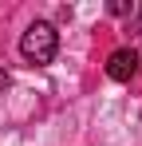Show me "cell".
<instances>
[{"mask_svg":"<svg viewBox=\"0 0 142 146\" xmlns=\"http://www.w3.org/2000/svg\"><path fill=\"white\" fill-rule=\"evenodd\" d=\"M138 20H142V4H138Z\"/></svg>","mask_w":142,"mask_h":146,"instance_id":"5b68a950","label":"cell"},{"mask_svg":"<svg viewBox=\"0 0 142 146\" xmlns=\"http://www.w3.org/2000/svg\"><path fill=\"white\" fill-rule=\"evenodd\" d=\"M138 51L134 48H118L111 51V59H107V79H115V83H126V79H134V71H138Z\"/></svg>","mask_w":142,"mask_h":146,"instance_id":"7a4b0ae2","label":"cell"},{"mask_svg":"<svg viewBox=\"0 0 142 146\" xmlns=\"http://www.w3.org/2000/svg\"><path fill=\"white\" fill-rule=\"evenodd\" d=\"M126 12H130L126 0H111V16H126Z\"/></svg>","mask_w":142,"mask_h":146,"instance_id":"3957f363","label":"cell"},{"mask_svg":"<svg viewBox=\"0 0 142 146\" xmlns=\"http://www.w3.org/2000/svg\"><path fill=\"white\" fill-rule=\"evenodd\" d=\"M55 51H59V32H55V24H47V20L28 24V32L20 36V55H24V63H32V67H47V63L55 59Z\"/></svg>","mask_w":142,"mask_h":146,"instance_id":"6da1fadb","label":"cell"},{"mask_svg":"<svg viewBox=\"0 0 142 146\" xmlns=\"http://www.w3.org/2000/svg\"><path fill=\"white\" fill-rule=\"evenodd\" d=\"M4 87H8V71L0 67V91H4Z\"/></svg>","mask_w":142,"mask_h":146,"instance_id":"277c9868","label":"cell"}]
</instances>
